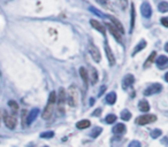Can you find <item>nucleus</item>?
Segmentation results:
<instances>
[{"mask_svg":"<svg viewBox=\"0 0 168 147\" xmlns=\"http://www.w3.org/2000/svg\"><path fill=\"white\" fill-rule=\"evenodd\" d=\"M57 102V93L54 91H52L49 96V101L47 105L45 107L44 111L42 114V117L44 120H50L52 117V114H53V109H54V103Z\"/></svg>","mask_w":168,"mask_h":147,"instance_id":"1","label":"nucleus"},{"mask_svg":"<svg viewBox=\"0 0 168 147\" xmlns=\"http://www.w3.org/2000/svg\"><path fill=\"white\" fill-rule=\"evenodd\" d=\"M77 100H78V91L77 88L72 85L68 88L66 93V102L68 103V106L70 107H76L77 106Z\"/></svg>","mask_w":168,"mask_h":147,"instance_id":"2","label":"nucleus"},{"mask_svg":"<svg viewBox=\"0 0 168 147\" xmlns=\"http://www.w3.org/2000/svg\"><path fill=\"white\" fill-rule=\"evenodd\" d=\"M57 101H58V114L63 115L65 114V103H66V91L63 88H59L58 96H57Z\"/></svg>","mask_w":168,"mask_h":147,"instance_id":"3","label":"nucleus"},{"mask_svg":"<svg viewBox=\"0 0 168 147\" xmlns=\"http://www.w3.org/2000/svg\"><path fill=\"white\" fill-rule=\"evenodd\" d=\"M88 51L89 53L91 54V56H92V59L95 60L96 62H100L102 61V54H100V52H99V48L93 45L92 43H90L88 45Z\"/></svg>","mask_w":168,"mask_h":147,"instance_id":"4","label":"nucleus"},{"mask_svg":"<svg viewBox=\"0 0 168 147\" xmlns=\"http://www.w3.org/2000/svg\"><path fill=\"white\" fill-rule=\"evenodd\" d=\"M4 122L8 129L14 130L16 126V118L13 114H8V113H4Z\"/></svg>","mask_w":168,"mask_h":147,"instance_id":"5","label":"nucleus"},{"mask_svg":"<svg viewBox=\"0 0 168 147\" xmlns=\"http://www.w3.org/2000/svg\"><path fill=\"white\" fill-rule=\"evenodd\" d=\"M157 120V116L155 115H143V116H139L136 120V123L139 125H145L149 124L151 122H154Z\"/></svg>","mask_w":168,"mask_h":147,"instance_id":"6","label":"nucleus"},{"mask_svg":"<svg viewBox=\"0 0 168 147\" xmlns=\"http://www.w3.org/2000/svg\"><path fill=\"white\" fill-rule=\"evenodd\" d=\"M161 90H162L161 84L154 83V84H152L151 86H149V88L144 91V96H152V94H155V93H159Z\"/></svg>","mask_w":168,"mask_h":147,"instance_id":"7","label":"nucleus"},{"mask_svg":"<svg viewBox=\"0 0 168 147\" xmlns=\"http://www.w3.org/2000/svg\"><path fill=\"white\" fill-rule=\"evenodd\" d=\"M106 27L108 28V30H110V32H111V33H112V36L114 37V38L116 39V40H117V42H119V43H121V44H122V43H123V38H122V33H121L120 31H117V30L115 29V28H114V27H113V25H112L111 23H106Z\"/></svg>","mask_w":168,"mask_h":147,"instance_id":"8","label":"nucleus"},{"mask_svg":"<svg viewBox=\"0 0 168 147\" xmlns=\"http://www.w3.org/2000/svg\"><path fill=\"white\" fill-rule=\"evenodd\" d=\"M140 13L146 19L151 17V15H152V8H151L149 2H143L142 4V6H140Z\"/></svg>","mask_w":168,"mask_h":147,"instance_id":"9","label":"nucleus"},{"mask_svg":"<svg viewBox=\"0 0 168 147\" xmlns=\"http://www.w3.org/2000/svg\"><path fill=\"white\" fill-rule=\"evenodd\" d=\"M104 48H105V54H106V56L108 59V62H110V66H114L115 65V58H114V54H113V52H112V50H111V47L108 46L107 43L105 44Z\"/></svg>","mask_w":168,"mask_h":147,"instance_id":"10","label":"nucleus"},{"mask_svg":"<svg viewBox=\"0 0 168 147\" xmlns=\"http://www.w3.org/2000/svg\"><path fill=\"white\" fill-rule=\"evenodd\" d=\"M108 19H110V21H111V24L115 28V29L117 30V31H120L122 35L124 33V28H123V25L121 24V22L117 20L116 17H114V16H108Z\"/></svg>","mask_w":168,"mask_h":147,"instance_id":"11","label":"nucleus"},{"mask_svg":"<svg viewBox=\"0 0 168 147\" xmlns=\"http://www.w3.org/2000/svg\"><path fill=\"white\" fill-rule=\"evenodd\" d=\"M38 114H39V109L38 108H34V109H31L29 114H28V116H27V124L30 125L37 118L38 116Z\"/></svg>","mask_w":168,"mask_h":147,"instance_id":"12","label":"nucleus"},{"mask_svg":"<svg viewBox=\"0 0 168 147\" xmlns=\"http://www.w3.org/2000/svg\"><path fill=\"white\" fill-rule=\"evenodd\" d=\"M134 82H135V77H134L132 75H130V74L127 75L123 78V82H122V88H123L124 90H127L129 86H131L132 84H134Z\"/></svg>","mask_w":168,"mask_h":147,"instance_id":"13","label":"nucleus"},{"mask_svg":"<svg viewBox=\"0 0 168 147\" xmlns=\"http://www.w3.org/2000/svg\"><path fill=\"white\" fill-rule=\"evenodd\" d=\"M90 24L92 25V28H93V29H96L97 31H99L100 33H102V35H105V33H106L105 27H104L100 22H98L97 20H91V21H90Z\"/></svg>","mask_w":168,"mask_h":147,"instance_id":"14","label":"nucleus"},{"mask_svg":"<svg viewBox=\"0 0 168 147\" xmlns=\"http://www.w3.org/2000/svg\"><path fill=\"white\" fill-rule=\"evenodd\" d=\"M157 66L159 67L160 69H165L168 67V58L166 55H160L157 59Z\"/></svg>","mask_w":168,"mask_h":147,"instance_id":"15","label":"nucleus"},{"mask_svg":"<svg viewBox=\"0 0 168 147\" xmlns=\"http://www.w3.org/2000/svg\"><path fill=\"white\" fill-rule=\"evenodd\" d=\"M125 125L122 124V123H119V124H116L114 128H113V132L116 133V134H121V133H124L125 132Z\"/></svg>","mask_w":168,"mask_h":147,"instance_id":"16","label":"nucleus"},{"mask_svg":"<svg viewBox=\"0 0 168 147\" xmlns=\"http://www.w3.org/2000/svg\"><path fill=\"white\" fill-rule=\"evenodd\" d=\"M80 75H81V77H82V79H83V82L85 83V85L88 86L89 74H88V71H87V69H85V68H83V67H81L80 68Z\"/></svg>","mask_w":168,"mask_h":147,"instance_id":"17","label":"nucleus"},{"mask_svg":"<svg viewBox=\"0 0 168 147\" xmlns=\"http://www.w3.org/2000/svg\"><path fill=\"white\" fill-rule=\"evenodd\" d=\"M90 121L89 120H82L80 122H77V124H76V128L77 129H81V130H83V129H87L90 126Z\"/></svg>","mask_w":168,"mask_h":147,"instance_id":"18","label":"nucleus"},{"mask_svg":"<svg viewBox=\"0 0 168 147\" xmlns=\"http://www.w3.org/2000/svg\"><path fill=\"white\" fill-rule=\"evenodd\" d=\"M116 101V93H114V92H111L108 93L107 96H106V102L110 103V105H114Z\"/></svg>","mask_w":168,"mask_h":147,"instance_id":"19","label":"nucleus"},{"mask_svg":"<svg viewBox=\"0 0 168 147\" xmlns=\"http://www.w3.org/2000/svg\"><path fill=\"white\" fill-rule=\"evenodd\" d=\"M138 107H139V110H142L144 113L149 111V109H150V105H149V102L146 100H140L138 103Z\"/></svg>","mask_w":168,"mask_h":147,"instance_id":"20","label":"nucleus"},{"mask_svg":"<svg viewBox=\"0 0 168 147\" xmlns=\"http://www.w3.org/2000/svg\"><path fill=\"white\" fill-rule=\"evenodd\" d=\"M90 70H91V73H90V78H91V83L92 84H96L97 82H98V74H97V70H96L95 68H90Z\"/></svg>","mask_w":168,"mask_h":147,"instance_id":"21","label":"nucleus"},{"mask_svg":"<svg viewBox=\"0 0 168 147\" xmlns=\"http://www.w3.org/2000/svg\"><path fill=\"white\" fill-rule=\"evenodd\" d=\"M155 56H157V52H152L150 55H149V58H147V60L145 61V65H144V68H149L150 67V65L153 62V60L155 59Z\"/></svg>","mask_w":168,"mask_h":147,"instance_id":"22","label":"nucleus"},{"mask_svg":"<svg viewBox=\"0 0 168 147\" xmlns=\"http://www.w3.org/2000/svg\"><path fill=\"white\" fill-rule=\"evenodd\" d=\"M145 46H146V42L143 39L142 42H139V44L136 46V48L134 50V52H132V55H135L136 53H138L139 51H142V50H144L145 48Z\"/></svg>","mask_w":168,"mask_h":147,"instance_id":"23","label":"nucleus"},{"mask_svg":"<svg viewBox=\"0 0 168 147\" xmlns=\"http://www.w3.org/2000/svg\"><path fill=\"white\" fill-rule=\"evenodd\" d=\"M135 19H136V12H135V7L134 5L131 6V21H130V32H132L134 27H135Z\"/></svg>","mask_w":168,"mask_h":147,"instance_id":"24","label":"nucleus"},{"mask_svg":"<svg viewBox=\"0 0 168 147\" xmlns=\"http://www.w3.org/2000/svg\"><path fill=\"white\" fill-rule=\"evenodd\" d=\"M158 9H159V12L161 13H167L168 12V2L167 1H162L159 4V6H158Z\"/></svg>","mask_w":168,"mask_h":147,"instance_id":"25","label":"nucleus"},{"mask_svg":"<svg viewBox=\"0 0 168 147\" xmlns=\"http://www.w3.org/2000/svg\"><path fill=\"white\" fill-rule=\"evenodd\" d=\"M8 106L10 107V109H12V111L13 113H16L17 110H19V105H17V102L16 101H14V100H10V101H8Z\"/></svg>","mask_w":168,"mask_h":147,"instance_id":"26","label":"nucleus"},{"mask_svg":"<svg viewBox=\"0 0 168 147\" xmlns=\"http://www.w3.org/2000/svg\"><path fill=\"white\" fill-rule=\"evenodd\" d=\"M121 118L124 120V121H129L131 118V114L128 109H123V111L121 113Z\"/></svg>","mask_w":168,"mask_h":147,"instance_id":"27","label":"nucleus"},{"mask_svg":"<svg viewBox=\"0 0 168 147\" xmlns=\"http://www.w3.org/2000/svg\"><path fill=\"white\" fill-rule=\"evenodd\" d=\"M102 132V128L97 126L96 129H93V130L91 131V133H90V136H91L92 138H97V137H98V136H99V134H100Z\"/></svg>","mask_w":168,"mask_h":147,"instance_id":"28","label":"nucleus"},{"mask_svg":"<svg viewBox=\"0 0 168 147\" xmlns=\"http://www.w3.org/2000/svg\"><path fill=\"white\" fill-rule=\"evenodd\" d=\"M105 121H106V123L112 124V123H114V122L116 121V116H115L114 114H110V115H107V116H106Z\"/></svg>","mask_w":168,"mask_h":147,"instance_id":"29","label":"nucleus"},{"mask_svg":"<svg viewBox=\"0 0 168 147\" xmlns=\"http://www.w3.org/2000/svg\"><path fill=\"white\" fill-rule=\"evenodd\" d=\"M52 137H54L53 131H46V132L40 133V138H44V139H49V138H52Z\"/></svg>","mask_w":168,"mask_h":147,"instance_id":"30","label":"nucleus"},{"mask_svg":"<svg viewBox=\"0 0 168 147\" xmlns=\"http://www.w3.org/2000/svg\"><path fill=\"white\" fill-rule=\"evenodd\" d=\"M27 110H22V114H21V117H22V126L23 128H27L28 124H27Z\"/></svg>","mask_w":168,"mask_h":147,"instance_id":"31","label":"nucleus"},{"mask_svg":"<svg viewBox=\"0 0 168 147\" xmlns=\"http://www.w3.org/2000/svg\"><path fill=\"white\" fill-rule=\"evenodd\" d=\"M161 134H162V131L159 130V129H155V130H153V131L151 132V137H152L153 139H157V138L160 137Z\"/></svg>","mask_w":168,"mask_h":147,"instance_id":"32","label":"nucleus"},{"mask_svg":"<svg viewBox=\"0 0 168 147\" xmlns=\"http://www.w3.org/2000/svg\"><path fill=\"white\" fill-rule=\"evenodd\" d=\"M128 147H140V143L137 141V140H132L131 143L129 144V146Z\"/></svg>","mask_w":168,"mask_h":147,"instance_id":"33","label":"nucleus"},{"mask_svg":"<svg viewBox=\"0 0 168 147\" xmlns=\"http://www.w3.org/2000/svg\"><path fill=\"white\" fill-rule=\"evenodd\" d=\"M161 23H162V25H164V27L168 28V19H166V17H162V19H161Z\"/></svg>","mask_w":168,"mask_h":147,"instance_id":"34","label":"nucleus"},{"mask_svg":"<svg viewBox=\"0 0 168 147\" xmlns=\"http://www.w3.org/2000/svg\"><path fill=\"white\" fill-rule=\"evenodd\" d=\"M100 113H102V109H100V108H98V109L95 110V111L92 113V115H93V116H99V115H100Z\"/></svg>","mask_w":168,"mask_h":147,"instance_id":"35","label":"nucleus"},{"mask_svg":"<svg viewBox=\"0 0 168 147\" xmlns=\"http://www.w3.org/2000/svg\"><path fill=\"white\" fill-rule=\"evenodd\" d=\"M104 91H106V86H105V85H102V88H100V91H99V93H98V96H99V97H102V93H104Z\"/></svg>","mask_w":168,"mask_h":147,"instance_id":"36","label":"nucleus"},{"mask_svg":"<svg viewBox=\"0 0 168 147\" xmlns=\"http://www.w3.org/2000/svg\"><path fill=\"white\" fill-rule=\"evenodd\" d=\"M93 103H95V99L91 98V99H90V105H93Z\"/></svg>","mask_w":168,"mask_h":147,"instance_id":"37","label":"nucleus"},{"mask_svg":"<svg viewBox=\"0 0 168 147\" xmlns=\"http://www.w3.org/2000/svg\"><path fill=\"white\" fill-rule=\"evenodd\" d=\"M165 51H166V52L168 53V43H167L166 45H165Z\"/></svg>","mask_w":168,"mask_h":147,"instance_id":"38","label":"nucleus"},{"mask_svg":"<svg viewBox=\"0 0 168 147\" xmlns=\"http://www.w3.org/2000/svg\"><path fill=\"white\" fill-rule=\"evenodd\" d=\"M165 79H166V82H168V73H166V75H165Z\"/></svg>","mask_w":168,"mask_h":147,"instance_id":"39","label":"nucleus"},{"mask_svg":"<svg viewBox=\"0 0 168 147\" xmlns=\"http://www.w3.org/2000/svg\"><path fill=\"white\" fill-rule=\"evenodd\" d=\"M44 147H47V146H44Z\"/></svg>","mask_w":168,"mask_h":147,"instance_id":"40","label":"nucleus"}]
</instances>
